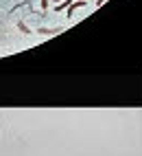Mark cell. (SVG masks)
<instances>
[{
    "label": "cell",
    "instance_id": "1",
    "mask_svg": "<svg viewBox=\"0 0 142 156\" xmlns=\"http://www.w3.org/2000/svg\"><path fill=\"white\" fill-rule=\"evenodd\" d=\"M83 5H85V2H83V0H77V2H74V5H70V11H68V13H72V11H74V9H79V7H83Z\"/></svg>",
    "mask_w": 142,
    "mask_h": 156
},
{
    "label": "cell",
    "instance_id": "2",
    "mask_svg": "<svg viewBox=\"0 0 142 156\" xmlns=\"http://www.w3.org/2000/svg\"><path fill=\"white\" fill-rule=\"evenodd\" d=\"M48 7V0H42V9H46Z\"/></svg>",
    "mask_w": 142,
    "mask_h": 156
},
{
    "label": "cell",
    "instance_id": "3",
    "mask_svg": "<svg viewBox=\"0 0 142 156\" xmlns=\"http://www.w3.org/2000/svg\"><path fill=\"white\" fill-rule=\"evenodd\" d=\"M103 2H105V0H98V2H96V5H103Z\"/></svg>",
    "mask_w": 142,
    "mask_h": 156
},
{
    "label": "cell",
    "instance_id": "4",
    "mask_svg": "<svg viewBox=\"0 0 142 156\" xmlns=\"http://www.w3.org/2000/svg\"><path fill=\"white\" fill-rule=\"evenodd\" d=\"M55 2H61V0H55Z\"/></svg>",
    "mask_w": 142,
    "mask_h": 156
}]
</instances>
